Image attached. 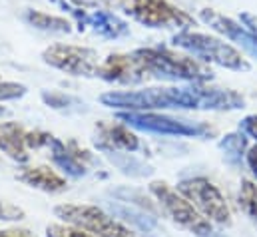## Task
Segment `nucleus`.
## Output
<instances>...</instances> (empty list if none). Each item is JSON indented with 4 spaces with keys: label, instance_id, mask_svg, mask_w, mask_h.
I'll use <instances>...</instances> for the list:
<instances>
[{
    "label": "nucleus",
    "instance_id": "obj_19",
    "mask_svg": "<svg viewBox=\"0 0 257 237\" xmlns=\"http://www.w3.org/2000/svg\"><path fill=\"white\" fill-rule=\"evenodd\" d=\"M219 148L225 152V158L229 162H237L241 160L243 152H245V134L239 132V134H227L221 142H219Z\"/></svg>",
    "mask_w": 257,
    "mask_h": 237
},
{
    "label": "nucleus",
    "instance_id": "obj_6",
    "mask_svg": "<svg viewBox=\"0 0 257 237\" xmlns=\"http://www.w3.org/2000/svg\"><path fill=\"white\" fill-rule=\"evenodd\" d=\"M54 215L64 219L66 223L78 225L98 237H136V233L126 227L122 221L110 217L104 209L96 205H78L64 203L54 207Z\"/></svg>",
    "mask_w": 257,
    "mask_h": 237
},
{
    "label": "nucleus",
    "instance_id": "obj_1",
    "mask_svg": "<svg viewBox=\"0 0 257 237\" xmlns=\"http://www.w3.org/2000/svg\"><path fill=\"white\" fill-rule=\"evenodd\" d=\"M100 102L116 110H237L243 108V98L233 90L211 88L203 82L193 86H162L146 88L138 92H108L100 96Z\"/></svg>",
    "mask_w": 257,
    "mask_h": 237
},
{
    "label": "nucleus",
    "instance_id": "obj_20",
    "mask_svg": "<svg viewBox=\"0 0 257 237\" xmlns=\"http://www.w3.org/2000/svg\"><path fill=\"white\" fill-rule=\"evenodd\" d=\"M46 237H98L78 225H72V223H66V225H60V223H52L46 227Z\"/></svg>",
    "mask_w": 257,
    "mask_h": 237
},
{
    "label": "nucleus",
    "instance_id": "obj_11",
    "mask_svg": "<svg viewBox=\"0 0 257 237\" xmlns=\"http://www.w3.org/2000/svg\"><path fill=\"white\" fill-rule=\"evenodd\" d=\"M62 6H68L64 0H58ZM70 8V12L76 16V20H78V28L80 30H84L86 26H92L100 36H104V38H122V36H128L130 34V26L124 22V20H120L116 14H112V12H108V10H94L92 14H86L82 8H72V6H68Z\"/></svg>",
    "mask_w": 257,
    "mask_h": 237
},
{
    "label": "nucleus",
    "instance_id": "obj_4",
    "mask_svg": "<svg viewBox=\"0 0 257 237\" xmlns=\"http://www.w3.org/2000/svg\"><path fill=\"white\" fill-rule=\"evenodd\" d=\"M106 6H116L150 28H190L193 18L170 4L168 0H102Z\"/></svg>",
    "mask_w": 257,
    "mask_h": 237
},
{
    "label": "nucleus",
    "instance_id": "obj_27",
    "mask_svg": "<svg viewBox=\"0 0 257 237\" xmlns=\"http://www.w3.org/2000/svg\"><path fill=\"white\" fill-rule=\"evenodd\" d=\"M201 237H225V235H221V233H217V231H209V233H205V235H201Z\"/></svg>",
    "mask_w": 257,
    "mask_h": 237
},
{
    "label": "nucleus",
    "instance_id": "obj_14",
    "mask_svg": "<svg viewBox=\"0 0 257 237\" xmlns=\"http://www.w3.org/2000/svg\"><path fill=\"white\" fill-rule=\"evenodd\" d=\"M16 179L26 183L28 187L46 191V193H58L66 189V179L62 176H58L52 168L48 166H36V168H22Z\"/></svg>",
    "mask_w": 257,
    "mask_h": 237
},
{
    "label": "nucleus",
    "instance_id": "obj_24",
    "mask_svg": "<svg viewBox=\"0 0 257 237\" xmlns=\"http://www.w3.org/2000/svg\"><path fill=\"white\" fill-rule=\"evenodd\" d=\"M239 132H243L247 138L257 140V114L241 120V124H239Z\"/></svg>",
    "mask_w": 257,
    "mask_h": 237
},
{
    "label": "nucleus",
    "instance_id": "obj_21",
    "mask_svg": "<svg viewBox=\"0 0 257 237\" xmlns=\"http://www.w3.org/2000/svg\"><path fill=\"white\" fill-rule=\"evenodd\" d=\"M42 100L52 108H68L70 104H78L76 98L66 96L62 92H42Z\"/></svg>",
    "mask_w": 257,
    "mask_h": 237
},
{
    "label": "nucleus",
    "instance_id": "obj_9",
    "mask_svg": "<svg viewBox=\"0 0 257 237\" xmlns=\"http://www.w3.org/2000/svg\"><path fill=\"white\" fill-rule=\"evenodd\" d=\"M100 56L92 48L72 46V44H52L42 52V60L72 76H96L100 68Z\"/></svg>",
    "mask_w": 257,
    "mask_h": 237
},
{
    "label": "nucleus",
    "instance_id": "obj_13",
    "mask_svg": "<svg viewBox=\"0 0 257 237\" xmlns=\"http://www.w3.org/2000/svg\"><path fill=\"white\" fill-rule=\"evenodd\" d=\"M0 152L18 164L28 162L26 130L18 122H0Z\"/></svg>",
    "mask_w": 257,
    "mask_h": 237
},
{
    "label": "nucleus",
    "instance_id": "obj_7",
    "mask_svg": "<svg viewBox=\"0 0 257 237\" xmlns=\"http://www.w3.org/2000/svg\"><path fill=\"white\" fill-rule=\"evenodd\" d=\"M118 120H122L126 126H132L136 130L150 132V134H162V136H195V138H203V136L213 132L207 124L166 116V114H160V112H154V110H150V112L124 110V112H118Z\"/></svg>",
    "mask_w": 257,
    "mask_h": 237
},
{
    "label": "nucleus",
    "instance_id": "obj_28",
    "mask_svg": "<svg viewBox=\"0 0 257 237\" xmlns=\"http://www.w3.org/2000/svg\"><path fill=\"white\" fill-rule=\"evenodd\" d=\"M4 112H6V110H4V108H2V106H0V116H2V114H4Z\"/></svg>",
    "mask_w": 257,
    "mask_h": 237
},
{
    "label": "nucleus",
    "instance_id": "obj_15",
    "mask_svg": "<svg viewBox=\"0 0 257 237\" xmlns=\"http://www.w3.org/2000/svg\"><path fill=\"white\" fill-rule=\"evenodd\" d=\"M46 148L50 150V158H52V162H54L62 172H66L68 176H72V178H80V176L86 174V164L80 162V160L72 154V150H70L66 144H62L60 140H56L54 136H50Z\"/></svg>",
    "mask_w": 257,
    "mask_h": 237
},
{
    "label": "nucleus",
    "instance_id": "obj_5",
    "mask_svg": "<svg viewBox=\"0 0 257 237\" xmlns=\"http://www.w3.org/2000/svg\"><path fill=\"white\" fill-rule=\"evenodd\" d=\"M150 193L158 199L162 211L172 217V221H176L180 227L188 229L195 233L197 237L209 233L213 227H211V221L207 217H203L195 207L193 203L184 197L180 191L172 189L166 181H152L150 183Z\"/></svg>",
    "mask_w": 257,
    "mask_h": 237
},
{
    "label": "nucleus",
    "instance_id": "obj_18",
    "mask_svg": "<svg viewBox=\"0 0 257 237\" xmlns=\"http://www.w3.org/2000/svg\"><path fill=\"white\" fill-rule=\"evenodd\" d=\"M239 205L241 209L251 217V221L257 225V183L243 179L239 189Z\"/></svg>",
    "mask_w": 257,
    "mask_h": 237
},
{
    "label": "nucleus",
    "instance_id": "obj_16",
    "mask_svg": "<svg viewBox=\"0 0 257 237\" xmlns=\"http://www.w3.org/2000/svg\"><path fill=\"white\" fill-rule=\"evenodd\" d=\"M112 209H114L124 221H128L134 227H138L144 235L166 237L164 235V229L158 227L156 217H150V215H146L144 211H138V209H132V207H122V205H112Z\"/></svg>",
    "mask_w": 257,
    "mask_h": 237
},
{
    "label": "nucleus",
    "instance_id": "obj_23",
    "mask_svg": "<svg viewBox=\"0 0 257 237\" xmlns=\"http://www.w3.org/2000/svg\"><path fill=\"white\" fill-rule=\"evenodd\" d=\"M0 219L4 221H18V219H24V209L14 205V203H8V201H2L0 199Z\"/></svg>",
    "mask_w": 257,
    "mask_h": 237
},
{
    "label": "nucleus",
    "instance_id": "obj_22",
    "mask_svg": "<svg viewBox=\"0 0 257 237\" xmlns=\"http://www.w3.org/2000/svg\"><path fill=\"white\" fill-rule=\"evenodd\" d=\"M26 94V86L16 82H0V100H16Z\"/></svg>",
    "mask_w": 257,
    "mask_h": 237
},
{
    "label": "nucleus",
    "instance_id": "obj_17",
    "mask_svg": "<svg viewBox=\"0 0 257 237\" xmlns=\"http://www.w3.org/2000/svg\"><path fill=\"white\" fill-rule=\"evenodd\" d=\"M24 20L38 28V30H48V32H60V34H68L72 28H70V22L66 18L60 16H50L46 12H38V10H26L24 14Z\"/></svg>",
    "mask_w": 257,
    "mask_h": 237
},
{
    "label": "nucleus",
    "instance_id": "obj_2",
    "mask_svg": "<svg viewBox=\"0 0 257 237\" xmlns=\"http://www.w3.org/2000/svg\"><path fill=\"white\" fill-rule=\"evenodd\" d=\"M134 54L154 78L186 82H207L213 78L211 68L193 54H182L170 48H138Z\"/></svg>",
    "mask_w": 257,
    "mask_h": 237
},
{
    "label": "nucleus",
    "instance_id": "obj_12",
    "mask_svg": "<svg viewBox=\"0 0 257 237\" xmlns=\"http://www.w3.org/2000/svg\"><path fill=\"white\" fill-rule=\"evenodd\" d=\"M94 144L104 152H136L140 148V140L134 132H130L126 124H98Z\"/></svg>",
    "mask_w": 257,
    "mask_h": 237
},
{
    "label": "nucleus",
    "instance_id": "obj_10",
    "mask_svg": "<svg viewBox=\"0 0 257 237\" xmlns=\"http://www.w3.org/2000/svg\"><path fill=\"white\" fill-rule=\"evenodd\" d=\"M98 78L106 82L118 84H140L150 78L144 64L136 58V54H110L104 62H100Z\"/></svg>",
    "mask_w": 257,
    "mask_h": 237
},
{
    "label": "nucleus",
    "instance_id": "obj_3",
    "mask_svg": "<svg viewBox=\"0 0 257 237\" xmlns=\"http://www.w3.org/2000/svg\"><path fill=\"white\" fill-rule=\"evenodd\" d=\"M172 40L178 48L188 50L190 54L203 62H213L217 66H223V68L235 70V72H247L251 68L245 56L235 46H231L215 36L192 32V30H182Z\"/></svg>",
    "mask_w": 257,
    "mask_h": 237
},
{
    "label": "nucleus",
    "instance_id": "obj_25",
    "mask_svg": "<svg viewBox=\"0 0 257 237\" xmlns=\"http://www.w3.org/2000/svg\"><path fill=\"white\" fill-rule=\"evenodd\" d=\"M245 162H247V166H249L251 174H253L255 179H257V144L247 150V154H245Z\"/></svg>",
    "mask_w": 257,
    "mask_h": 237
},
{
    "label": "nucleus",
    "instance_id": "obj_26",
    "mask_svg": "<svg viewBox=\"0 0 257 237\" xmlns=\"http://www.w3.org/2000/svg\"><path fill=\"white\" fill-rule=\"evenodd\" d=\"M0 237H36L32 231L28 229H18V227H12V229H2Z\"/></svg>",
    "mask_w": 257,
    "mask_h": 237
},
{
    "label": "nucleus",
    "instance_id": "obj_8",
    "mask_svg": "<svg viewBox=\"0 0 257 237\" xmlns=\"http://www.w3.org/2000/svg\"><path fill=\"white\" fill-rule=\"evenodd\" d=\"M178 191L188 197L193 207L217 225H231V209L221 191L205 178L184 179L178 183Z\"/></svg>",
    "mask_w": 257,
    "mask_h": 237
}]
</instances>
